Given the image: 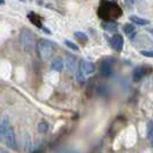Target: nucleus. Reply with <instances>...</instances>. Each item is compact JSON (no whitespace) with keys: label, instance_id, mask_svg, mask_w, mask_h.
<instances>
[{"label":"nucleus","instance_id":"nucleus-11","mask_svg":"<svg viewBox=\"0 0 153 153\" xmlns=\"http://www.w3.org/2000/svg\"><path fill=\"white\" fill-rule=\"evenodd\" d=\"M102 29L105 30V31H109V32H114L116 31L117 29V23L116 22H106V20H103L102 24H100Z\"/></svg>","mask_w":153,"mask_h":153},{"label":"nucleus","instance_id":"nucleus-18","mask_svg":"<svg viewBox=\"0 0 153 153\" xmlns=\"http://www.w3.org/2000/svg\"><path fill=\"white\" fill-rule=\"evenodd\" d=\"M37 129H38V131H41V133H45V131L48 130V124H47L45 122H41V123H38Z\"/></svg>","mask_w":153,"mask_h":153},{"label":"nucleus","instance_id":"nucleus-23","mask_svg":"<svg viewBox=\"0 0 153 153\" xmlns=\"http://www.w3.org/2000/svg\"><path fill=\"white\" fill-rule=\"evenodd\" d=\"M148 31H149V32H151V35L153 36V27H151V29H148Z\"/></svg>","mask_w":153,"mask_h":153},{"label":"nucleus","instance_id":"nucleus-10","mask_svg":"<svg viewBox=\"0 0 153 153\" xmlns=\"http://www.w3.org/2000/svg\"><path fill=\"white\" fill-rule=\"evenodd\" d=\"M99 73H100V75H102V76H104V78H110V76L112 75V73H114L111 65H110L108 61H105V62L100 66Z\"/></svg>","mask_w":153,"mask_h":153},{"label":"nucleus","instance_id":"nucleus-24","mask_svg":"<svg viewBox=\"0 0 153 153\" xmlns=\"http://www.w3.org/2000/svg\"><path fill=\"white\" fill-rule=\"evenodd\" d=\"M151 145H152V146H153V135H152V136H151Z\"/></svg>","mask_w":153,"mask_h":153},{"label":"nucleus","instance_id":"nucleus-9","mask_svg":"<svg viewBox=\"0 0 153 153\" xmlns=\"http://www.w3.org/2000/svg\"><path fill=\"white\" fill-rule=\"evenodd\" d=\"M63 67H65V63H63L62 57L56 56V57H54V59L51 60L50 68H51L53 71H55V72H61V71L63 69Z\"/></svg>","mask_w":153,"mask_h":153},{"label":"nucleus","instance_id":"nucleus-3","mask_svg":"<svg viewBox=\"0 0 153 153\" xmlns=\"http://www.w3.org/2000/svg\"><path fill=\"white\" fill-rule=\"evenodd\" d=\"M20 41H22V44L24 47V49L26 51H32L35 49V36L33 33L29 30V29H24L20 33Z\"/></svg>","mask_w":153,"mask_h":153},{"label":"nucleus","instance_id":"nucleus-8","mask_svg":"<svg viewBox=\"0 0 153 153\" xmlns=\"http://www.w3.org/2000/svg\"><path fill=\"white\" fill-rule=\"evenodd\" d=\"M111 47L116 50V51H121L123 48V37L121 35H115L111 38Z\"/></svg>","mask_w":153,"mask_h":153},{"label":"nucleus","instance_id":"nucleus-4","mask_svg":"<svg viewBox=\"0 0 153 153\" xmlns=\"http://www.w3.org/2000/svg\"><path fill=\"white\" fill-rule=\"evenodd\" d=\"M1 140L6 143V146L11 149H17V142H16V135L13 131V128L10 127L7 129V131L5 133V135L1 137Z\"/></svg>","mask_w":153,"mask_h":153},{"label":"nucleus","instance_id":"nucleus-22","mask_svg":"<svg viewBox=\"0 0 153 153\" xmlns=\"http://www.w3.org/2000/svg\"><path fill=\"white\" fill-rule=\"evenodd\" d=\"M126 1V4H128V5H133L134 2H135V0H124Z\"/></svg>","mask_w":153,"mask_h":153},{"label":"nucleus","instance_id":"nucleus-5","mask_svg":"<svg viewBox=\"0 0 153 153\" xmlns=\"http://www.w3.org/2000/svg\"><path fill=\"white\" fill-rule=\"evenodd\" d=\"M149 71L151 69H148L146 66H137V67H135L134 68V71H133V80L134 81H140L147 73H149Z\"/></svg>","mask_w":153,"mask_h":153},{"label":"nucleus","instance_id":"nucleus-15","mask_svg":"<svg viewBox=\"0 0 153 153\" xmlns=\"http://www.w3.org/2000/svg\"><path fill=\"white\" fill-rule=\"evenodd\" d=\"M135 27H134V25H131V24H124L123 25V32L126 33V35H128L130 38H133L134 37V35H135V30H134Z\"/></svg>","mask_w":153,"mask_h":153},{"label":"nucleus","instance_id":"nucleus-19","mask_svg":"<svg viewBox=\"0 0 153 153\" xmlns=\"http://www.w3.org/2000/svg\"><path fill=\"white\" fill-rule=\"evenodd\" d=\"M65 44L69 48V49H72V50H76V51H79V48H78V45L75 44V43H73V42H71V41H65Z\"/></svg>","mask_w":153,"mask_h":153},{"label":"nucleus","instance_id":"nucleus-21","mask_svg":"<svg viewBox=\"0 0 153 153\" xmlns=\"http://www.w3.org/2000/svg\"><path fill=\"white\" fill-rule=\"evenodd\" d=\"M140 54L146 56V57H153V49H151V50H141Z\"/></svg>","mask_w":153,"mask_h":153},{"label":"nucleus","instance_id":"nucleus-16","mask_svg":"<svg viewBox=\"0 0 153 153\" xmlns=\"http://www.w3.org/2000/svg\"><path fill=\"white\" fill-rule=\"evenodd\" d=\"M85 76H86V75L82 73V71H81V69H80V67L78 66L76 74H75V79H76V81H78V82H80V84H81V82H84V81H85Z\"/></svg>","mask_w":153,"mask_h":153},{"label":"nucleus","instance_id":"nucleus-17","mask_svg":"<svg viewBox=\"0 0 153 153\" xmlns=\"http://www.w3.org/2000/svg\"><path fill=\"white\" fill-rule=\"evenodd\" d=\"M74 36H75L79 41H81V42H87V36H86L84 32H81V31H75V32H74Z\"/></svg>","mask_w":153,"mask_h":153},{"label":"nucleus","instance_id":"nucleus-2","mask_svg":"<svg viewBox=\"0 0 153 153\" xmlns=\"http://www.w3.org/2000/svg\"><path fill=\"white\" fill-rule=\"evenodd\" d=\"M36 48H37V53H38V56L41 57L42 61L47 62L49 61L53 55H54V51H55V44L49 41V39H45V38H42L38 41V43L36 44Z\"/></svg>","mask_w":153,"mask_h":153},{"label":"nucleus","instance_id":"nucleus-12","mask_svg":"<svg viewBox=\"0 0 153 153\" xmlns=\"http://www.w3.org/2000/svg\"><path fill=\"white\" fill-rule=\"evenodd\" d=\"M10 121H8V117L7 116H4L1 118V122H0V137H2L5 135V133L7 131V129L10 128Z\"/></svg>","mask_w":153,"mask_h":153},{"label":"nucleus","instance_id":"nucleus-25","mask_svg":"<svg viewBox=\"0 0 153 153\" xmlns=\"http://www.w3.org/2000/svg\"><path fill=\"white\" fill-rule=\"evenodd\" d=\"M4 2H5V0H0V4H1V5H2Z\"/></svg>","mask_w":153,"mask_h":153},{"label":"nucleus","instance_id":"nucleus-1","mask_svg":"<svg viewBox=\"0 0 153 153\" xmlns=\"http://www.w3.org/2000/svg\"><path fill=\"white\" fill-rule=\"evenodd\" d=\"M98 16L103 20L115 22L122 16V10L116 2L109 0H102L98 6Z\"/></svg>","mask_w":153,"mask_h":153},{"label":"nucleus","instance_id":"nucleus-7","mask_svg":"<svg viewBox=\"0 0 153 153\" xmlns=\"http://www.w3.org/2000/svg\"><path fill=\"white\" fill-rule=\"evenodd\" d=\"M66 67L71 73H73L78 69L76 68V59H75L74 55L67 54V56H66Z\"/></svg>","mask_w":153,"mask_h":153},{"label":"nucleus","instance_id":"nucleus-20","mask_svg":"<svg viewBox=\"0 0 153 153\" xmlns=\"http://www.w3.org/2000/svg\"><path fill=\"white\" fill-rule=\"evenodd\" d=\"M152 135H153V121H149L147 124V136L151 139Z\"/></svg>","mask_w":153,"mask_h":153},{"label":"nucleus","instance_id":"nucleus-13","mask_svg":"<svg viewBox=\"0 0 153 153\" xmlns=\"http://www.w3.org/2000/svg\"><path fill=\"white\" fill-rule=\"evenodd\" d=\"M129 19H130V22H133L134 24L140 25V26H143V25H148L149 24V20L148 19H145V18H141V17H137V16H130Z\"/></svg>","mask_w":153,"mask_h":153},{"label":"nucleus","instance_id":"nucleus-14","mask_svg":"<svg viewBox=\"0 0 153 153\" xmlns=\"http://www.w3.org/2000/svg\"><path fill=\"white\" fill-rule=\"evenodd\" d=\"M27 18L30 19V22L35 25V26H38V27H43L42 26V23H41V20H39V17L36 14V13H33V12H30L29 14H27Z\"/></svg>","mask_w":153,"mask_h":153},{"label":"nucleus","instance_id":"nucleus-6","mask_svg":"<svg viewBox=\"0 0 153 153\" xmlns=\"http://www.w3.org/2000/svg\"><path fill=\"white\" fill-rule=\"evenodd\" d=\"M79 67H80V69L82 71V73H84L85 75L92 74V73L94 72V69H96L94 65H93L92 62H90V61H86V60H81Z\"/></svg>","mask_w":153,"mask_h":153}]
</instances>
